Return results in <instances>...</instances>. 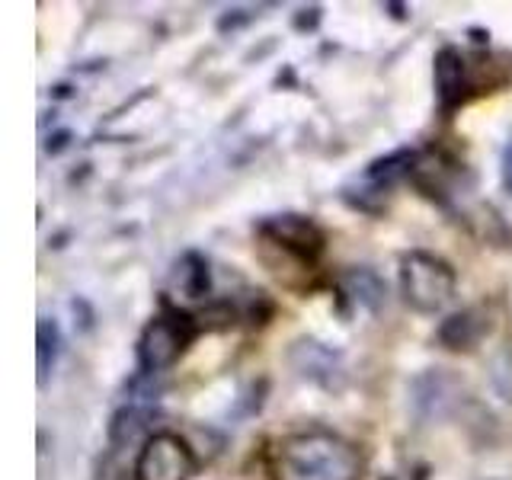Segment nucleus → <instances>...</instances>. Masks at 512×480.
<instances>
[{
    "label": "nucleus",
    "mask_w": 512,
    "mask_h": 480,
    "mask_svg": "<svg viewBox=\"0 0 512 480\" xmlns=\"http://www.w3.org/2000/svg\"><path fill=\"white\" fill-rule=\"evenodd\" d=\"M362 471L359 445L336 432H298L272 455V480H359Z\"/></svg>",
    "instance_id": "nucleus-1"
},
{
    "label": "nucleus",
    "mask_w": 512,
    "mask_h": 480,
    "mask_svg": "<svg viewBox=\"0 0 512 480\" xmlns=\"http://www.w3.org/2000/svg\"><path fill=\"white\" fill-rule=\"evenodd\" d=\"M400 292L413 311L436 314L455 295V269L423 250H413L400 260Z\"/></svg>",
    "instance_id": "nucleus-2"
},
{
    "label": "nucleus",
    "mask_w": 512,
    "mask_h": 480,
    "mask_svg": "<svg viewBox=\"0 0 512 480\" xmlns=\"http://www.w3.org/2000/svg\"><path fill=\"white\" fill-rule=\"evenodd\" d=\"M192 340H196V320L183 311H164L144 327L138 343V362L144 372H164V368L186 356Z\"/></svg>",
    "instance_id": "nucleus-3"
},
{
    "label": "nucleus",
    "mask_w": 512,
    "mask_h": 480,
    "mask_svg": "<svg viewBox=\"0 0 512 480\" xmlns=\"http://www.w3.org/2000/svg\"><path fill=\"white\" fill-rule=\"evenodd\" d=\"M192 474H196V455L173 432L151 436L144 442L135 464L138 480H192Z\"/></svg>",
    "instance_id": "nucleus-4"
},
{
    "label": "nucleus",
    "mask_w": 512,
    "mask_h": 480,
    "mask_svg": "<svg viewBox=\"0 0 512 480\" xmlns=\"http://www.w3.org/2000/svg\"><path fill=\"white\" fill-rule=\"evenodd\" d=\"M260 237L266 247L292 256V260L301 266H311L317 256L324 253V234H320L314 221L301 218V215H279V218L263 221Z\"/></svg>",
    "instance_id": "nucleus-5"
},
{
    "label": "nucleus",
    "mask_w": 512,
    "mask_h": 480,
    "mask_svg": "<svg viewBox=\"0 0 512 480\" xmlns=\"http://www.w3.org/2000/svg\"><path fill=\"white\" fill-rule=\"evenodd\" d=\"M471 80H468V61L458 48H442L436 58V93L445 112H452L468 100Z\"/></svg>",
    "instance_id": "nucleus-6"
},
{
    "label": "nucleus",
    "mask_w": 512,
    "mask_h": 480,
    "mask_svg": "<svg viewBox=\"0 0 512 480\" xmlns=\"http://www.w3.org/2000/svg\"><path fill=\"white\" fill-rule=\"evenodd\" d=\"M490 330V320L480 311H461L452 314L439 330V340L445 343V349H474L477 340Z\"/></svg>",
    "instance_id": "nucleus-7"
},
{
    "label": "nucleus",
    "mask_w": 512,
    "mask_h": 480,
    "mask_svg": "<svg viewBox=\"0 0 512 480\" xmlns=\"http://www.w3.org/2000/svg\"><path fill=\"white\" fill-rule=\"evenodd\" d=\"M170 285H173V292H180L189 301L208 295V285H212V279H208V263L202 260L199 253L180 256L176 266H173V272H170Z\"/></svg>",
    "instance_id": "nucleus-8"
},
{
    "label": "nucleus",
    "mask_w": 512,
    "mask_h": 480,
    "mask_svg": "<svg viewBox=\"0 0 512 480\" xmlns=\"http://www.w3.org/2000/svg\"><path fill=\"white\" fill-rule=\"evenodd\" d=\"M58 346H61V336L58 327L52 320H39V384L48 381V372H52L55 356H58Z\"/></svg>",
    "instance_id": "nucleus-9"
},
{
    "label": "nucleus",
    "mask_w": 512,
    "mask_h": 480,
    "mask_svg": "<svg viewBox=\"0 0 512 480\" xmlns=\"http://www.w3.org/2000/svg\"><path fill=\"white\" fill-rule=\"evenodd\" d=\"M503 183H506V189L512 192V144H509L506 154H503Z\"/></svg>",
    "instance_id": "nucleus-10"
}]
</instances>
